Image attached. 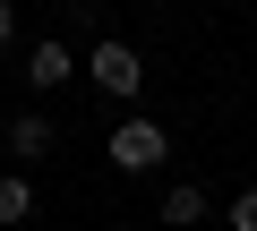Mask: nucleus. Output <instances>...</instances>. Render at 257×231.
<instances>
[{
	"label": "nucleus",
	"mask_w": 257,
	"mask_h": 231,
	"mask_svg": "<svg viewBox=\"0 0 257 231\" xmlns=\"http://www.w3.org/2000/svg\"><path fill=\"white\" fill-rule=\"evenodd\" d=\"M103 154H111L120 171H155V163L172 154V129H163V120H146V111H128V120L103 137Z\"/></svg>",
	"instance_id": "1"
},
{
	"label": "nucleus",
	"mask_w": 257,
	"mask_h": 231,
	"mask_svg": "<svg viewBox=\"0 0 257 231\" xmlns=\"http://www.w3.org/2000/svg\"><path fill=\"white\" fill-rule=\"evenodd\" d=\"M86 77H94L111 103H138V86H146V60L128 52V43H111V35H103V43L86 52Z\"/></svg>",
	"instance_id": "2"
},
{
	"label": "nucleus",
	"mask_w": 257,
	"mask_h": 231,
	"mask_svg": "<svg viewBox=\"0 0 257 231\" xmlns=\"http://www.w3.org/2000/svg\"><path fill=\"white\" fill-rule=\"evenodd\" d=\"M0 146H9V154H18V171H26V163H43V154H52V120H43V111H18Z\"/></svg>",
	"instance_id": "3"
},
{
	"label": "nucleus",
	"mask_w": 257,
	"mask_h": 231,
	"mask_svg": "<svg viewBox=\"0 0 257 231\" xmlns=\"http://www.w3.org/2000/svg\"><path fill=\"white\" fill-rule=\"evenodd\" d=\"M26 77H35V94H52V86H69V77H77V60H69V43H52V35H43V43L26 52Z\"/></svg>",
	"instance_id": "4"
},
{
	"label": "nucleus",
	"mask_w": 257,
	"mask_h": 231,
	"mask_svg": "<svg viewBox=\"0 0 257 231\" xmlns=\"http://www.w3.org/2000/svg\"><path fill=\"white\" fill-rule=\"evenodd\" d=\"M155 214H163V222H172V231H189V222H206V214H214V197H206V188H197V180H172V197H163V205H155Z\"/></svg>",
	"instance_id": "5"
},
{
	"label": "nucleus",
	"mask_w": 257,
	"mask_h": 231,
	"mask_svg": "<svg viewBox=\"0 0 257 231\" xmlns=\"http://www.w3.org/2000/svg\"><path fill=\"white\" fill-rule=\"evenodd\" d=\"M26 214H35V180L26 171H0V231H18Z\"/></svg>",
	"instance_id": "6"
},
{
	"label": "nucleus",
	"mask_w": 257,
	"mask_h": 231,
	"mask_svg": "<svg viewBox=\"0 0 257 231\" xmlns=\"http://www.w3.org/2000/svg\"><path fill=\"white\" fill-rule=\"evenodd\" d=\"M223 214H231V231H257V188H240V197H231Z\"/></svg>",
	"instance_id": "7"
},
{
	"label": "nucleus",
	"mask_w": 257,
	"mask_h": 231,
	"mask_svg": "<svg viewBox=\"0 0 257 231\" xmlns=\"http://www.w3.org/2000/svg\"><path fill=\"white\" fill-rule=\"evenodd\" d=\"M18 43V0H0V52Z\"/></svg>",
	"instance_id": "8"
}]
</instances>
